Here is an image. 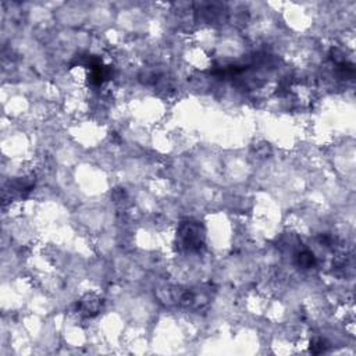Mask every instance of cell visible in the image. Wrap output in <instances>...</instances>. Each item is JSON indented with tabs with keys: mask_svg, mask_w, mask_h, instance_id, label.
<instances>
[{
	"mask_svg": "<svg viewBox=\"0 0 356 356\" xmlns=\"http://www.w3.org/2000/svg\"><path fill=\"white\" fill-rule=\"evenodd\" d=\"M178 238L185 249L199 251L203 245V230L198 222H185L181 224L178 230Z\"/></svg>",
	"mask_w": 356,
	"mask_h": 356,
	"instance_id": "cell-1",
	"label": "cell"
},
{
	"mask_svg": "<svg viewBox=\"0 0 356 356\" xmlns=\"http://www.w3.org/2000/svg\"><path fill=\"white\" fill-rule=\"evenodd\" d=\"M295 260H297L298 266L302 267V268H311V267L316 265L314 255L311 251H308V249H304V251L298 252L297 256H295Z\"/></svg>",
	"mask_w": 356,
	"mask_h": 356,
	"instance_id": "cell-2",
	"label": "cell"
},
{
	"mask_svg": "<svg viewBox=\"0 0 356 356\" xmlns=\"http://www.w3.org/2000/svg\"><path fill=\"white\" fill-rule=\"evenodd\" d=\"M327 348V345H324V341L323 340H314V341L311 344V351L313 354H321L324 352Z\"/></svg>",
	"mask_w": 356,
	"mask_h": 356,
	"instance_id": "cell-3",
	"label": "cell"
}]
</instances>
